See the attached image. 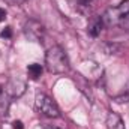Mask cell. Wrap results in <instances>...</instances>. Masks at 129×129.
<instances>
[{
	"instance_id": "1",
	"label": "cell",
	"mask_w": 129,
	"mask_h": 129,
	"mask_svg": "<svg viewBox=\"0 0 129 129\" xmlns=\"http://www.w3.org/2000/svg\"><path fill=\"white\" fill-rule=\"evenodd\" d=\"M45 66L51 74H66L69 71V60L60 45H54L48 48L45 54Z\"/></svg>"
},
{
	"instance_id": "2",
	"label": "cell",
	"mask_w": 129,
	"mask_h": 129,
	"mask_svg": "<svg viewBox=\"0 0 129 129\" xmlns=\"http://www.w3.org/2000/svg\"><path fill=\"white\" fill-rule=\"evenodd\" d=\"M35 104H36L38 111L42 113V114L47 116V117L56 119V117L60 116V111H59V107L56 105V102H54L50 96L44 95V93H38V95H36Z\"/></svg>"
},
{
	"instance_id": "3",
	"label": "cell",
	"mask_w": 129,
	"mask_h": 129,
	"mask_svg": "<svg viewBox=\"0 0 129 129\" xmlns=\"http://www.w3.org/2000/svg\"><path fill=\"white\" fill-rule=\"evenodd\" d=\"M23 32H24V36L29 41H32V42H42L44 35H45V27L38 20H27L24 23Z\"/></svg>"
},
{
	"instance_id": "4",
	"label": "cell",
	"mask_w": 129,
	"mask_h": 129,
	"mask_svg": "<svg viewBox=\"0 0 129 129\" xmlns=\"http://www.w3.org/2000/svg\"><path fill=\"white\" fill-rule=\"evenodd\" d=\"M80 71L87 81H96L102 77V68L95 62H83Z\"/></svg>"
},
{
	"instance_id": "5",
	"label": "cell",
	"mask_w": 129,
	"mask_h": 129,
	"mask_svg": "<svg viewBox=\"0 0 129 129\" xmlns=\"http://www.w3.org/2000/svg\"><path fill=\"white\" fill-rule=\"evenodd\" d=\"M104 21H102V17H92L90 20H89V24H87V33L92 36V38H96L101 35L102 32V29H104Z\"/></svg>"
},
{
	"instance_id": "6",
	"label": "cell",
	"mask_w": 129,
	"mask_h": 129,
	"mask_svg": "<svg viewBox=\"0 0 129 129\" xmlns=\"http://www.w3.org/2000/svg\"><path fill=\"white\" fill-rule=\"evenodd\" d=\"M24 90H26V84H24L23 81H20V80H12V81H9V84H8L6 89H5V92L9 93L12 98L21 96V95L24 93Z\"/></svg>"
},
{
	"instance_id": "7",
	"label": "cell",
	"mask_w": 129,
	"mask_h": 129,
	"mask_svg": "<svg viewBox=\"0 0 129 129\" xmlns=\"http://www.w3.org/2000/svg\"><path fill=\"white\" fill-rule=\"evenodd\" d=\"M107 128L108 129H125V123L117 113H110L107 117Z\"/></svg>"
},
{
	"instance_id": "8",
	"label": "cell",
	"mask_w": 129,
	"mask_h": 129,
	"mask_svg": "<svg viewBox=\"0 0 129 129\" xmlns=\"http://www.w3.org/2000/svg\"><path fill=\"white\" fill-rule=\"evenodd\" d=\"M27 74L32 80H38L41 75H42V66L38 63H32L27 66Z\"/></svg>"
},
{
	"instance_id": "9",
	"label": "cell",
	"mask_w": 129,
	"mask_h": 129,
	"mask_svg": "<svg viewBox=\"0 0 129 129\" xmlns=\"http://www.w3.org/2000/svg\"><path fill=\"white\" fill-rule=\"evenodd\" d=\"M116 9V12L119 14V17L123 20V18H126L129 15V0H123L119 6H116L114 8Z\"/></svg>"
},
{
	"instance_id": "10",
	"label": "cell",
	"mask_w": 129,
	"mask_h": 129,
	"mask_svg": "<svg viewBox=\"0 0 129 129\" xmlns=\"http://www.w3.org/2000/svg\"><path fill=\"white\" fill-rule=\"evenodd\" d=\"M0 36H2V38H11V36H12V29H11V27H5V29L2 30V33H0Z\"/></svg>"
},
{
	"instance_id": "11",
	"label": "cell",
	"mask_w": 129,
	"mask_h": 129,
	"mask_svg": "<svg viewBox=\"0 0 129 129\" xmlns=\"http://www.w3.org/2000/svg\"><path fill=\"white\" fill-rule=\"evenodd\" d=\"M12 128L14 129H24V125H23L21 120H15V122L12 123Z\"/></svg>"
},
{
	"instance_id": "12",
	"label": "cell",
	"mask_w": 129,
	"mask_h": 129,
	"mask_svg": "<svg viewBox=\"0 0 129 129\" xmlns=\"http://www.w3.org/2000/svg\"><path fill=\"white\" fill-rule=\"evenodd\" d=\"M5 18H6V11L3 8H0V23L5 21Z\"/></svg>"
},
{
	"instance_id": "13",
	"label": "cell",
	"mask_w": 129,
	"mask_h": 129,
	"mask_svg": "<svg viewBox=\"0 0 129 129\" xmlns=\"http://www.w3.org/2000/svg\"><path fill=\"white\" fill-rule=\"evenodd\" d=\"M8 2H11V3H17V5H18V3H23L24 0H8Z\"/></svg>"
},
{
	"instance_id": "14",
	"label": "cell",
	"mask_w": 129,
	"mask_h": 129,
	"mask_svg": "<svg viewBox=\"0 0 129 129\" xmlns=\"http://www.w3.org/2000/svg\"><path fill=\"white\" fill-rule=\"evenodd\" d=\"M2 93H3V87L0 86V95H2Z\"/></svg>"
},
{
	"instance_id": "15",
	"label": "cell",
	"mask_w": 129,
	"mask_h": 129,
	"mask_svg": "<svg viewBox=\"0 0 129 129\" xmlns=\"http://www.w3.org/2000/svg\"><path fill=\"white\" fill-rule=\"evenodd\" d=\"M47 129H59V128H47Z\"/></svg>"
},
{
	"instance_id": "16",
	"label": "cell",
	"mask_w": 129,
	"mask_h": 129,
	"mask_svg": "<svg viewBox=\"0 0 129 129\" xmlns=\"http://www.w3.org/2000/svg\"><path fill=\"white\" fill-rule=\"evenodd\" d=\"M126 18H129V15H128V17H126Z\"/></svg>"
},
{
	"instance_id": "17",
	"label": "cell",
	"mask_w": 129,
	"mask_h": 129,
	"mask_svg": "<svg viewBox=\"0 0 129 129\" xmlns=\"http://www.w3.org/2000/svg\"><path fill=\"white\" fill-rule=\"evenodd\" d=\"M90 2H93V0H90Z\"/></svg>"
}]
</instances>
